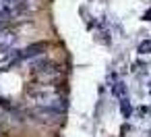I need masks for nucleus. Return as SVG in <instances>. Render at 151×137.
Here are the masks:
<instances>
[{
	"mask_svg": "<svg viewBox=\"0 0 151 137\" xmlns=\"http://www.w3.org/2000/svg\"><path fill=\"white\" fill-rule=\"evenodd\" d=\"M25 98L31 108H44V110H54V112H64L68 102L66 98L54 87V85H33L25 91Z\"/></svg>",
	"mask_w": 151,
	"mask_h": 137,
	"instance_id": "obj_1",
	"label": "nucleus"
},
{
	"mask_svg": "<svg viewBox=\"0 0 151 137\" xmlns=\"http://www.w3.org/2000/svg\"><path fill=\"white\" fill-rule=\"evenodd\" d=\"M31 69H33V79L37 83L44 85H54L56 81L62 79V69L58 65H54L48 58H35L31 60Z\"/></svg>",
	"mask_w": 151,
	"mask_h": 137,
	"instance_id": "obj_2",
	"label": "nucleus"
},
{
	"mask_svg": "<svg viewBox=\"0 0 151 137\" xmlns=\"http://www.w3.org/2000/svg\"><path fill=\"white\" fill-rule=\"evenodd\" d=\"M46 50H48V44H44V42L31 44V46H27V48L19 50V60H29V58H37V56H42V54H44Z\"/></svg>",
	"mask_w": 151,
	"mask_h": 137,
	"instance_id": "obj_3",
	"label": "nucleus"
},
{
	"mask_svg": "<svg viewBox=\"0 0 151 137\" xmlns=\"http://www.w3.org/2000/svg\"><path fill=\"white\" fill-rule=\"evenodd\" d=\"M19 60V50L17 48H0V69H9Z\"/></svg>",
	"mask_w": 151,
	"mask_h": 137,
	"instance_id": "obj_4",
	"label": "nucleus"
},
{
	"mask_svg": "<svg viewBox=\"0 0 151 137\" xmlns=\"http://www.w3.org/2000/svg\"><path fill=\"white\" fill-rule=\"evenodd\" d=\"M62 112H54V110H44V108H31V116L44 120V123H56L60 118Z\"/></svg>",
	"mask_w": 151,
	"mask_h": 137,
	"instance_id": "obj_5",
	"label": "nucleus"
},
{
	"mask_svg": "<svg viewBox=\"0 0 151 137\" xmlns=\"http://www.w3.org/2000/svg\"><path fill=\"white\" fill-rule=\"evenodd\" d=\"M17 44V33L9 27L0 29V48H15Z\"/></svg>",
	"mask_w": 151,
	"mask_h": 137,
	"instance_id": "obj_6",
	"label": "nucleus"
},
{
	"mask_svg": "<svg viewBox=\"0 0 151 137\" xmlns=\"http://www.w3.org/2000/svg\"><path fill=\"white\" fill-rule=\"evenodd\" d=\"M151 52V40H145L139 44V54H149Z\"/></svg>",
	"mask_w": 151,
	"mask_h": 137,
	"instance_id": "obj_7",
	"label": "nucleus"
},
{
	"mask_svg": "<svg viewBox=\"0 0 151 137\" xmlns=\"http://www.w3.org/2000/svg\"><path fill=\"white\" fill-rule=\"evenodd\" d=\"M112 91H114L118 98H122V100H124V91H126V89H124V83H116V85L112 87Z\"/></svg>",
	"mask_w": 151,
	"mask_h": 137,
	"instance_id": "obj_8",
	"label": "nucleus"
},
{
	"mask_svg": "<svg viewBox=\"0 0 151 137\" xmlns=\"http://www.w3.org/2000/svg\"><path fill=\"white\" fill-rule=\"evenodd\" d=\"M143 17H145V21H151V9H149V11H147Z\"/></svg>",
	"mask_w": 151,
	"mask_h": 137,
	"instance_id": "obj_9",
	"label": "nucleus"
},
{
	"mask_svg": "<svg viewBox=\"0 0 151 137\" xmlns=\"http://www.w3.org/2000/svg\"><path fill=\"white\" fill-rule=\"evenodd\" d=\"M6 23H9L6 19H2V17H0V29H2V27H6Z\"/></svg>",
	"mask_w": 151,
	"mask_h": 137,
	"instance_id": "obj_10",
	"label": "nucleus"
},
{
	"mask_svg": "<svg viewBox=\"0 0 151 137\" xmlns=\"http://www.w3.org/2000/svg\"><path fill=\"white\" fill-rule=\"evenodd\" d=\"M0 137H2V135H0Z\"/></svg>",
	"mask_w": 151,
	"mask_h": 137,
	"instance_id": "obj_11",
	"label": "nucleus"
}]
</instances>
